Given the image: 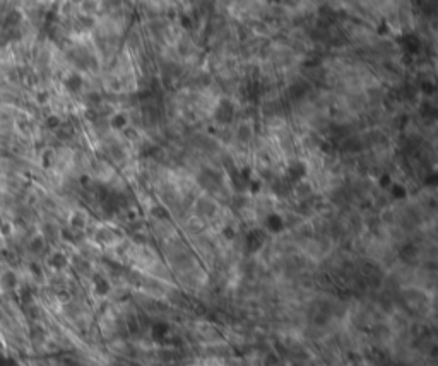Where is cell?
<instances>
[{"label":"cell","instance_id":"cell-1","mask_svg":"<svg viewBox=\"0 0 438 366\" xmlns=\"http://www.w3.org/2000/svg\"><path fill=\"white\" fill-rule=\"evenodd\" d=\"M219 214V205L218 202L209 195H200L194 202V216H197L202 221H213Z\"/></svg>","mask_w":438,"mask_h":366},{"label":"cell","instance_id":"cell-2","mask_svg":"<svg viewBox=\"0 0 438 366\" xmlns=\"http://www.w3.org/2000/svg\"><path fill=\"white\" fill-rule=\"evenodd\" d=\"M67 223H69V229H72V231H75V233H82L84 229L87 228L89 218L84 210L77 209V210H72V212H70Z\"/></svg>","mask_w":438,"mask_h":366},{"label":"cell","instance_id":"cell-3","mask_svg":"<svg viewBox=\"0 0 438 366\" xmlns=\"http://www.w3.org/2000/svg\"><path fill=\"white\" fill-rule=\"evenodd\" d=\"M46 262H48L50 269L53 272H62L70 265V259L64 252H51Z\"/></svg>","mask_w":438,"mask_h":366},{"label":"cell","instance_id":"cell-4","mask_svg":"<svg viewBox=\"0 0 438 366\" xmlns=\"http://www.w3.org/2000/svg\"><path fill=\"white\" fill-rule=\"evenodd\" d=\"M295 195L298 197L301 200H307L310 197L313 195V187L310 185L308 181H296V187H295Z\"/></svg>","mask_w":438,"mask_h":366},{"label":"cell","instance_id":"cell-5","mask_svg":"<svg viewBox=\"0 0 438 366\" xmlns=\"http://www.w3.org/2000/svg\"><path fill=\"white\" fill-rule=\"evenodd\" d=\"M82 84H84V81H82V77L79 76V74H70V76L64 81L65 89H67V91H70V93H77V91H81Z\"/></svg>","mask_w":438,"mask_h":366},{"label":"cell","instance_id":"cell-6","mask_svg":"<svg viewBox=\"0 0 438 366\" xmlns=\"http://www.w3.org/2000/svg\"><path fill=\"white\" fill-rule=\"evenodd\" d=\"M27 248H30L31 253H35V255H40V253L45 252L46 248V240L41 234H38V236H33L30 243H27Z\"/></svg>","mask_w":438,"mask_h":366},{"label":"cell","instance_id":"cell-7","mask_svg":"<svg viewBox=\"0 0 438 366\" xmlns=\"http://www.w3.org/2000/svg\"><path fill=\"white\" fill-rule=\"evenodd\" d=\"M252 137H253V130H252V125H250V124H242V125H240L238 129H237V139H238V142L247 144V142H250Z\"/></svg>","mask_w":438,"mask_h":366},{"label":"cell","instance_id":"cell-8","mask_svg":"<svg viewBox=\"0 0 438 366\" xmlns=\"http://www.w3.org/2000/svg\"><path fill=\"white\" fill-rule=\"evenodd\" d=\"M129 124H130V120L125 113H115L110 118V125L113 130H125L127 127H129Z\"/></svg>","mask_w":438,"mask_h":366},{"label":"cell","instance_id":"cell-9","mask_svg":"<svg viewBox=\"0 0 438 366\" xmlns=\"http://www.w3.org/2000/svg\"><path fill=\"white\" fill-rule=\"evenodd\" d=\"M81 9L84 11V14H93L98 11V2L96 0H82Z\"/></svg>","mask_w":438,"mask_h":366}]
</instances>
